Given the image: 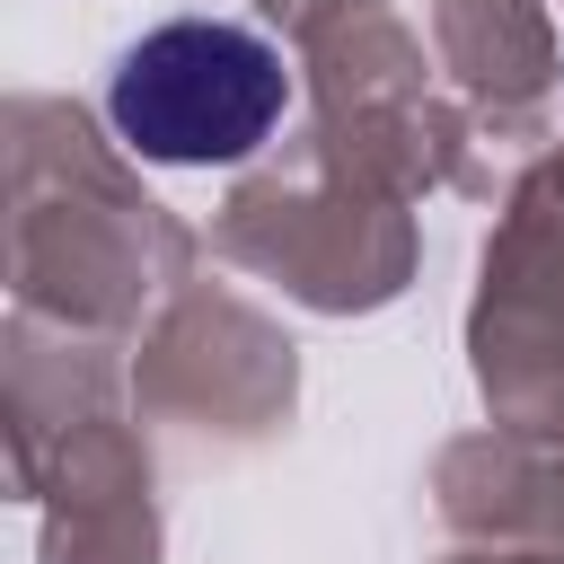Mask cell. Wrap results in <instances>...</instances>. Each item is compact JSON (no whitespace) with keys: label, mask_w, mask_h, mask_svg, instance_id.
Returning a JSON list of instances; mask_svg holds the SVG:
<instances>
[{"label":"cell","mask_w":564,"mask_h":564,"mask_svg":"<svg viewBox=\"0 0 564 564\" xmlns=\"http://www.w3.org/2000/svg\"><path fill=\"white\" fill-rule=\"evenodd\" d=\"M282 115H291V70L238 18L150 26L106 79V123L123 132V150L159 167H238L273 141Z\"/></svg>","instance_id":"obj_1"}]
</instances>
